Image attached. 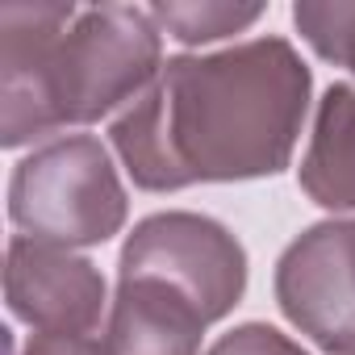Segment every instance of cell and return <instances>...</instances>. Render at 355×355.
I'll return each instance as SVG.
<instances>
[{
	"label": "cell",
	"mask_w": 355,
	"mask_h": 355,
	"mask_svg": "<svg viewBox=\"0 0 355 355\" xmlns=\"http://www.w3.org/2000/svg\"><path fill=\"white\" fill-rule=\"evenodd\" d=\"M305 105V59L288 38L268 34L214 55L167 59L109 134L138 189L175 193L288 167Z\"/></svg>",
	"instance_id": "6da1fadb"
},
{
	"label": "cell",
	"mask_w": 355,
	"mask_h": 355,
	"mask_svg": "<svg viewBox=\"0 0 355 355\" xmlns=\"http://www.w3.org/2000/svg\"><path fill=\"white\" fill-rule=\"evenodd\" d=\"M163 30L134 5L0 9V142L21 146L134 105L163 71Z\"/></svg>",
	"instance_id": "7a4b0ae2"
},
{
	"label": "cell",
	"mask_w": 355,
	"mask_h": 355,
	"mask_svg": "<svg viewBox=\"0 0 355 355\" xmlns=\"http://www.w3.org/2000/svg\"><path fill=\"white\" fill-rule=\"evenodd\" d=\"M9 218L21 239L67 251L117 234L125 189L109 146L92 134H59L34 146L9 180Z\"/></svg>",
	"instance_id": "3957f363"
},
{
	"label": "cell",
	"mask_w": 355,
	"mask_h": 355,
	"mask_svg": "<svg viewBox=\"0 0 355 355\" xmlns=\"http://www.w3.org/2000/svg\"><path fill=\"white\" fill-rule=\"evenodd\" d=\"M117 276L159 280L193 301L205 322L226 318L247 288V251L214 218L171 209L134 226L121 247Z\"/></svg>",
	"instance_id": "277c9868"
},
{
	"label": "cell",
	"mask_w": 355,
	"mask_h": 355,
	"mask_svg": "<svg viewBox=\"0 0 355 355\" xmlns=\"http://www.w3.org/2000/svg\"><path fill=\"white\" fill-rule=\"evenodd\" d=\"M284 318L330 355L355 351V222H318L276 263Z\"/></svg>",
	"instance_id": "5b68a950"
},
{
	"label": "cell",
	"mask_w": 355,
	"mask_h": 355,
	"mask_svg": "<svg viewBox=\"0 0 355 355\" xmlns=\"http://www.w3.org/2000/svg\"><path fill=\"white\" fill-rule=\"evenodd\" d=\"M5 297L34 334H96L105 318V276L96 263L21 234L9 243Z\"/></svg>",
	"instance_id": "8992f818"
},
{
	"label": "cell",
	"mask_w": 355,
	"mask_h": 355,
	"mask_svg": "<svg viewBox=\"0 0 355 355\" xmlns=\"http://www.w3.org/2000/svg\"><path fill=\"white\" fill-rule=\"evenodd\" d=\"M205 313L159 280L117 276L105 355H201Z\"/></svg>",
	"instance_id": "52a82bcc"
},
{
	"label": "cell",
	"mask_w": 355,
	"mask_h": 355,
	"mask_svg": "<svg viewBox=\"0 0 355 355\" xmlns=\"http://www.w3.org/2000/svg\"><path fill=\"white\" fill-rule=\"evenodd\" d=\"M301 189L326 209H355V88L330 84L301 159Z\"/></svg>",
	"instance_id": "ba28073f"
},
{
	"label": "cell",
	"mask_w": 355,
	"mask_h": 355,
	"mask_svg": "<svg viewBox=\"0 0 355 355\" xmlns=\"http://www.w3.org/2000/svg\"><path fill=\"white\" fill-rule=\"evenodd\" d=\"M150 17L171 38L197 46V42H218V38H230V34L247 30L255 17H263V5H226V0H201V5H150Z\"/></svg>",
	"instance_id": "9c48e42d"
},
{
	"label": "cell",
	"mask_w": 355,
	"mask_h": 355,
	"mask_svg": "<svg viewBox=\"0 0 355 355\" xmlns=\"http://www.w3.org/2000/svg\"><path fill=\"white\" fill-rule=\"evenodd\" d=\"M293 21H297L301 38L322 59L355 71V5H343V0H334V5H318V0H309V5L293 9Z\"/></svg>",
	"instance_id": "30bf717a"
},
{
	"label": "cell",
	"mask_w": 355,
	"mask_h": 355,
	"mask_svg": "<svg viewBox=\"0 0 355 355\" xmlns=\"http://www.w3.org/2000/svg\"><path fill=\"white\" fill-rule=\"evenodd\" d=\"M209 355H309V351L301 343H293L288 334H280L276 326H268V322H247V326L222 334L209 347Z\"/></svg>",
	"instance_id": "8fae6325"
},
{
	"label": "cell",
	"mask_w": 355,
	"mask_h": 355,
	"mask_svg": "<svg viewBox=\"0 0 355 355\" xmlns=\"http://www.w3.org/2000/svg\"><path fill=\"white\" fill-rule=\"evenodd\" d=\"M21 355H105V338H96V334H34Z\"/></svg>",
	"instance_id": "7c38bea8"
},
{
	"label": "cell",
	"mask_w": 355,
	"mask_h": 355,
	"mask_svg": "<svg viewBox=\"0 0 355 355\" xmlns=\"http://www.w3.org/2000/svg\"><path fill=\"white\" fill-rule=\"evenodd\" d=\"M351 355H355V351H351Z\"/></svg>",
	"instance_id": "4fadbf2b"
}]
</instances>
